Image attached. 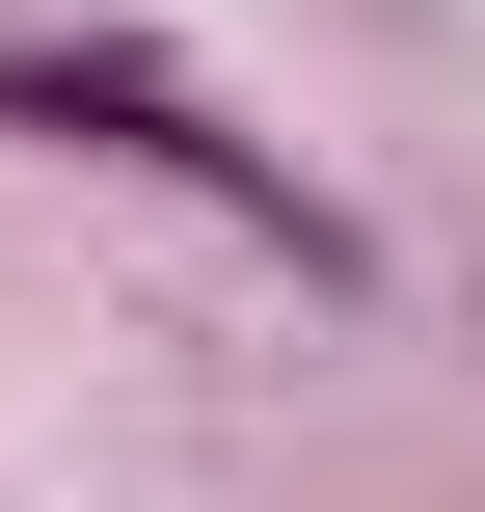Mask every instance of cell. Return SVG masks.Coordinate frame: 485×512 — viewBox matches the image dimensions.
<instances>
[{
  "label": "cell",
  "instance_id": "1",
  "mask_svg": "<svg viewBox=\"0 0 485 512\" xmlns=\"http://www.w3.org/2000/svg\"><path fill=\"white\" fill-rule=\"evenodd\" d=\"M0 108H27V135H108V162H162V189H216V216H243V243H297V270H351V216H324L270 135H216L162 54H0Z\"/></svg>",
  "mask_w": 485,
  "mask_h": 512
}]
</instances>
